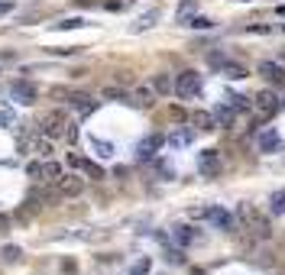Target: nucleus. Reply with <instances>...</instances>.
Returning <instances> with one entry per match:
<instances>
[{"label":"nucleus","mask_w":285,"mask_h":275,"mask_svg":"<svg viewBox=\"0 0 285 275\" xmlns=\"http://www.w3.org/2000/svg\"><path fill=\"white\" fill-rule=\"evenodd\" d=\"M269 210H272V214H285V188L275 191L272 198H269Z\"/></svg>","instance_id":"nucleus-26"},{"label":"nucleus","mask_w":285,"mask_h":275,"mask_svg":"<svg viewBox=\"0 0 285 275\" xmlns=\"http://www.w3.org/2000/svg\"><path fill=\"white\" fill-rule=\"evenodd\" d=\"M26 175L33 181H46V185H55L62 178V165L52 162V159H39V162H30L26 165Z\"/></svg>","instance_id":"nucleus-3"},{"label":"nucleus","mask_w":285,"mask_h":275,"mask_svg":"<svg viewBox=\"0 0 285 275\" xmlns=\"http://www.w3.org/2000/svg\"><path fill=\"white\" fill-rule=\"evenodd\" d=\"M253 107H256V110L263 113V120H269L272 113H275V110L282 107V104H279V97H275L272 91H260V94L253 97Z\"/></svg>","instance_id":"nucleus-8"},{"label":"nucleus","mask_w":285,"mask_h":275,"mask_svg":"<svg viewBox=\"0 0 285 275\" xmlns=\"http://www.w3.org/2000/svg\"><path fill=\"white\" fill-rule=\"evenodd\" d=\"M188 26H194V29H214V20H208V16H191Z\"/></svg>","instance_id":"nucleus-30"},{"label":"nucleus","mask_w":285,"mask_h":275,"mask_svg":"<svg viewBox=\"0 0 285 275\" xmlns=\"http://www.w3.org/2000/svg\"><path fill=\"white\" fill-rule=\"evenodd\" d=\"M246 33H263V36H266L269 26H266V23H253V26H246Z\"/></svg>","instance_id":"nucleus-34"},{"label":"nucleus","mask_w":285,"mask_h":275,"mask_svg":"<svg viewBox=\"0 0 285 275\" xmlns=\"http://www.w3.org/2000/svg\"><path fill=\"white\" fill-rule=\"evenodd\" d=\"M208 62H211L214 68H224V62H227V58L220 55V52H211V55H208Z\"/></svg>","instance_id":"nucleus-32"},{"label":"nucleus","mask_w":285,"mask_h":275,"mask_svg":"<svg viewBox=\"0 0 285 275\" xmlns=\"http://www.w3.org/2000/svg\"><path fill=\"white\" fill-rule=\"evenodd\" d=\"M104 97H107V101H123V104H130V94L120 91V87H104Z\"/></svg>","instance_id":"nucleus-29"},{"label":"nucleus","mask_w":285,"mask_h":275,"mask_svg":"<svg viewBox=\"0 0 285 275\" xmlns=\"http://www.w3.org/2000/svg\"><path fill=\"white\" fill-rule=\"evenodd\" d=\"M256 143H260V152H282V149H285L279 130H272V127L260 130V139H256Z\"/></svg>","instance_id":"nucleus-9"},{"label":"nucleus","mask_w":285,"mask_h":275,"mask_svg":"<svg viewBox=\"0 0 285 275\" xmlns=\"http://www.w3.org/2000/svg\"><path fill=\"white\" fill-rule=\"evenodd\" d=\"M0 233H10V220H7L4 214H0Z\"/></svg>","instance_id":"nucleus-36"},{"label":"nucleus","mask_w":285,"mask_h":275,"mask_svg":"<svg viewBox=\"0 0 285 275\" xmlns=\"http://www.w3.org/2000/svg\"><path fill=\"white\" fill-rule=\"evenodd\" d=\"M208 224H211V227H217V230H227V233L240 230L237 214H230V210H224V207H211V210H208Z\"/></svg>","instance_id":"nucleus-5"},{"label":"nucleus","mask_w":285,"mask_h":275,"mask_svg":"<svg viewBox=\"0 0 285 275\" xmlns=\"http://www.w3.org/2000/svg\"><path fill=\"white\" fill-rule=\"evenodd\" d=\"M168 262H185V256L178 253V250H172V253H168Z\"/></svg>","instance_id":"nucleus-35"},{"label":"nucleus","mask_w":285,"mask_h":275,"mask_svg":"<svg viewBox=\"0 0 285 275\" xmlns=\"http://www.w3.org/2000/svg\"><path fill=\"white\" fill-rule=\"evenodd\" d=\"M68 123L71 120H68L65 110H49V113L39 117V130H42V136H49V139H65Z\"/></svg>","instance_id":"nucleus-2"},{"label":"nucleus","mask_w":285,"mask_h":275,"mask_svg":"<svg viewBox=\"0 0 285 275\" xmlns=\"http://www.w3.org/2000/svg\"><path fill=\"white\" fill-rule=\"evenodd\" d=\"M172 236H175V243L178 246H191V243H198V233H194V227H182L178 224L172 230Z\"/></svg>","instance_id":"nucleus-18"},{"label":"nucleus","mask_w":285,"mask_h":275,"mask_svg":"<svg viewBox=\"0 0 285 275\" xmlns=\"http://www.w3.org/2000/svg\"><path fill=\"white\" fill-rule=\"evenodd\" d=\"M81 172L88 175V178H104V172H101V165H94V162H88V159H81Z\"/></svg>","instance_id":"nucleus-27"},{"label":"nucleus","mask_w":285,"mask_h":275,"mask_svg":"<svg viewBox=\"0 0 285 275\" xmlns=\"http://www.w3.org/2000/svg\"><path fill=\"white\" fill-rule=\"evenodd\" d=\"M91 149H94V152L101 156V159H110V156H113V146H110V143H104V139H97V136L91 139Z\"/></svg>","instance_id":"nucleus-25"},{"label":"nucleus","mask_w":285,"mask_h":275,"mask_svg":"<svg viewBox=\"0 0 285 275\" xmlns=\"http://www.w3.org/2000/svg\"><path fill=\"white\" fill-rule=\"evenodd\" d=\"M227 104H230V107H234L237 113H246L249 107H253V101H249V97H243V94H230V97H227Z\"/></svg>","instance_id":"nucleus-24"},{"label":"nucleus","mask_w":285,"mask_h":275,"mask_svg":"<svg viewBox=\"0 0 285 275\" xmlns=\"http://www.w3.org/2000/svg\"><path fill=\"white\" fill-rule=\"evenodd\" d=\"M194 10H198V4H194V0H182V7H178V23L188 26L191 16H194Z\"/></svg>","instance_id":"nucleus-22"},{"label":"nucleus","mask_w":285,"mask_h":275,"mask_svg":"<svg viewBox=\"0 0 285 275\" xmlns=\"http://www.w3.org/2000/svg\"><path fill=\"white\" fill-rule=\"evenodd\" d=\"M130 104H136V107H153V104H156V91H153V87H136V91L130 94Z\"/></svg>","instance_id":"nucleus-17"},{"label":"nucleus","mask_w":285,"mask_h":275,"mask_svg":"<svg viewBox=\"0 0 285 275\" xmlns=\"http://www.w3.org/2000/svg\"><path fill=\"white\" fill-rule=\"evenodd\" d=\"M279 62H282V65H285V49H282V52H279Z\"/></svg>","instance_id":"nucleus-38"},{"label":"nucleus","mask_w":285,"mask_h":275,"mask_svg":"<svg viewBox=\"0 0 285 275\" xmlns=\"http://www.w3.org/2000/svg\"><path fill=\"white\" fill-rule=\"evenodd\" d=\"M162 143H165V139L156 136V133H153V136H146V139L136 146V159H139V162H149V159H156V152L162 149Z\"/></svg>","instance_id":"nucleus-11"},{"label":"nucleus","mask_w":285,"mask_h":275,"mask_svg":"<svg viewBox=\"0 0 285 275\" xmlns=\"http://www.w3.org/2000/svg\"><path fill=\"white\" fill-rule=\"evenodd\" d=\"M4 259H7V262L20 259V250H16V246H7V250H4Z\"/></svg>","instance_id":"nucleus-33"},{"label":"nucleus","mask_w":285,"mask_h":275,"mask_svg":"<svg viewBox=\"0 0 285 275\" xmlns=\"http://www.w3.org/2000/svg\"><path fill=\"white\" fill-rule=\"evenodd\" d=\"M260 75L269 84H285V68L282 62H260Z\"/></svg>","instance_id":"nucleus-12"},{"label":"nucleus","mask_w":285,"mask_h":275,"mask_svg":"<svg viewBox=\"0 0 285 275\" xmlns=\"http://www.w3.org/2000/svg\"><path fill=\"white\" fill-rule=\"evenodd\" d=\"M81 188H84L81 175H65V172H62V178L55 181V194H59V198H75V194H81Z\"/></svg>","instance_id":"nucleus-6"},{"label":"nucleus","mask_w":285,"mask_h":275,"mask_svg":"<svg viewBox=\"0 0 285 275\" xmlns=\"http://www.w3.org/2000/svg\"><path fill=\"white\" fill-rule=\"evenodd\" d=\"M279 104H282V107H285V97H282V101H279Z\"/></svg>","instance_id":"nucleus-39"},{"label":"nucleus","mask_w":285,"mask_h":275,"mask_svg":"<svg viewBox=\"0 0 285 275\" xmlns=\"http://www.w3.org/2000/svg\"><path fill=\"white\" fill-rule=\"evenodd\" d=\"M220 75H224V78H230V81H240V78H246V68L240 65V62H224Z\"/></svg>","instance_id":"nucleus-20"},{"label":"nucleus","mask_w":285,"mask_h":275,"mask_svg":"<svg viewBox=\"0 0 285 275\" xmlns=\"http://www.w3.org/2000/svg\"><path fill=\"white\" fill-rule=\"evenodd\" d=\"M149 269H153V262H149V256H142V259H136V262H133L130 275H149Z\"/></svg>","instance_id":"nucleus-28"},{"label":"nucleus","mask_w":285,"mask_h":275,"mask_svg":"<svg viewBox=\"0 0 285 275\" xmlns=\"http://www.w3.org/2000/svg\"><path fill=\"white\" fill-rule=\"evenodd\" d=\"M68 101H71V107L78 110V117H91L97 110V101L91 94H68Z\"/></svg>","instance_id":"nucleus-13"},{"label":"nucleus","mask_w":285,"mask_h":275,"mask_svg":"<svg viewBox=\"0 0 285 275\" xmlns=\"http://www.w3.org/2000/svg\"><path fill=\"white\" fill-rule=\"evenodd\" d=\"M237 224H240V230H249L256 239H269L272 236L269 217H263V210L256 207V204H240L237 207Z\"/></svg>","instance_id":"nucleus-1"},{"label":"nucleus","mask_w":285,"mask_h":275,"mask_svg":"<svg viewBox=\"0 0 285 275\" xmlns=\"http://www.w3.org/2000/svg\"><path fill=\"white\" fill-rule=\"evenodd\" d=\"M198 172L201 175H220V152L217 149H204V152L198 156Z\"/></svg>","instance_id":"nucleus-10"},{"label":"nucleus","mask_w":285,"mask_h":275,"mask_svg":"<svg viewBox=\"0 0 285 275\" xmlns=\"http://www.w3.org/2000/svg\"><path fill=\"white\" fill-rule=\"evenodd\" d=\"M0 127L4 130H16V113L10 104H0Z\"/></svg>","instance_id":"nucleus-23"},{"label":"nucleus","mask_w":285,"mask_h":275,"mask_svg":"<svg viewBox=\"0 0 285 275\" xmlns=\"http://www.w3.org/2000/svg\"><path fill=\"white\" fill-rule=\"evenodd\" d=\"M78 26H84V20H81V16H71V20L59 23V29H78Z\"/></svg>","instance_id":"nucleus-31"},{"label":"nucleus","mask_w":285,"mask_h":275,"mask_svg":"<svg viewBox=\"0 0 285 275\" xmlns=\"http://www.w3.org/2000/svg\"><path fill=\"white\" fill-rule=\"evenodd\" d=\"M211 113H214V120H217V127H227V130H230V127L237 123V110L230 107L227 101H224V104H217V107H214Z\"/></svg>","instance_id":"nucleus-14"},{"label":"nucleus","mask_w":285,"mask_h":275,"mask_svg":"<svg viewBox=\"0 0 285 275\" xmlns=\"http://www.w3.org/2000/svg\"><path fill=\"white\" fill-rule=\"evenodd\" d=\"M194 143V130H172L168 133V146L172 149H185Z\"/></svg>","instance_id":"nucleus-16"},{"label":"nucleus","mask_w":285,"mask_h":275,"mask_svg":"<svg viewBox=\"0 0 285 275\" xmlns=\"http://www.w3.org/2000/svg\"><path fill=\"white\" fill-rule=\"evenodd\" d=\"M36 97H39V91L30 84V81H13L10 84V101L23 104V107H30V104H36Z\"/></svg>","instance_id":"nucleus-7"},{"label":"nucleus","mask_w":285,"mask_h":275,"mask_svg":"<svg viewBox=\"0 0 285 275\" xmlns=\"http://www.w3.org/2000/svg\"><path fill=\"white\" fill-rule=\"evenodd\" d=\"M153 91L156 94H175V81L168 75H153Z\"/></svg>","instance_id":"nucleus-19"},{"label":"nucleus","mask_w":285,"mask_h":275,"mask_svg":"<svg viewBox=\"0 0 285 275\" xmlns=\"http://www.w3.org/2000/svg\"><path fill=\"white\" fill-rule=\"evenodd\" d=\"M188 120H191V127H194V130H214V127H217V120H214V113H211V110H191V113H188Z\"/></svg>","instance_id":"nucleus-15"},{"label":"nucleus","mask_w":285,"mask_h":275,"mask_svg":"<svg viewBox=\"0 0 285 275\" xmlns=\"http://www.w3.org/2000/svg\"><path fill=\"white\" fill-rule=\"evenodd\" d=\"M175 94L182 97V101H191V97L201 94V75L198 72H182L175 78Z\"/></svg>","instance_id":"nucleus-4"},{"label":"nucleus","mask_w":285,"mask_h":275,"mask_svg":"<svg viewBox=\"0 0 285 275\" xmlns=\"http://www.w3.org/2000/svg\"><path fill=\"white\" fill-rule=\"evenodd\" d=\"M156 20H159V10H149V13H142L136 23H133V33H146L149 26H156Z\"/></svg>","instance_id":"nucleus-21"},{"label":"nucleus","mask_w":285,"mask_h":275,"mask_svg":"<svg viewBox=\"0 0 285 275\" xmlns=\"http://www.w3.org/2000/svg\"><path fill=\"white\" fill-rule=\"evenodd\" d=\"M275 13H279V16H285V4H279V7H275Z\"/></svg>","instance_id":"nucleus-37"}]
</instances>
